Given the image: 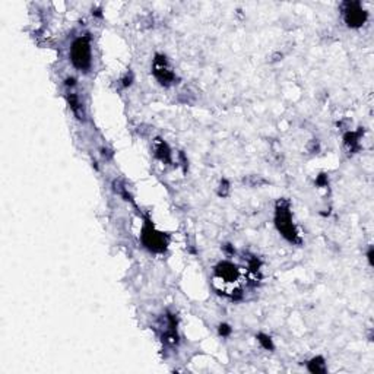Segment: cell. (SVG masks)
<instances>
[{
    "label": "cell",
    "mask_w": 374,
    "mask_h": 374,
    "mask_svg": "<svg viewBox=\"0 0 374 374\" xmlns=\"http://www.w3.org/2000/svg\"><path fill=\"white\" fill-rule=\"evenodd\" d=\"M276 225L278 230L282 232L284 237H286L288 240H296L297 238V231L294 228V225L291 222V214L288 210V208L280 206L276 212Z\"/></svg>",
    "instance_id": "3"
},
{
    "label": "cell",
    "mask_w": 374,
    "mask_h": 374,
    "mask_svg": "<svg viewBox=\"0 0 374 374\" xmlns=\"http://www.w3.org/2000/svg\"><path fill=\"white\" fill-rule=\"evenodd\" d=\"M310 370L313 373H323L324 372V364L323 362H318L316 364V361L313 360V362H310Z\"/></svg>",
    "instance_id": "7"
},
{
    "label": "cell",
    "mask_w": 374,
    "mask_h": 374,
    "mask_svg": "<svg viewBox=\"0 0 374 374\" xmlns=\"http://www.w3.org/2000/svg\"><path fill=\"white\" fill-rule=\"evenodd\" d=\"M366 19V14L362 10H348L346 12V22L352 26H358L364 22Z\"/></svg>",
    "instance_id": "6"
},
{
    "label": "cell",
    "mask_w": 374,
    "mask_h": 374,
    "mask_svg": "<svg viewBox=\"0 0 374 374\" xmlns=\"http://www.w3.org/2000/svg\"><path fill=\"white\" fill-rule=\"evenodd\" d=\"M70 54H72V63L75 64V68L80 70L88 69L91 64V46H90L88 38H78L72 46Z\"/></svg>",
    "instance_id": "2"
},
{
    "label": "cell",
    "mask_w": 374,
    "mask_h": 374,
    "mask_svg": "<svg viewBox=\"0 0 374 374\" xmlns=\"http://www.w3.org/2000/svg\"><path fill=\"white\" fill-rule=\"evenodd\" d=\"M145 243H146L148 247L154 248V250H161L164 247L162 237L158 232H154L152 230H146L145 231Z\"/></svg>",
    "instance_id": "5"
},
{
    "label": "cell",
    "mask_w": 374,
    "mask_h": 374,
    "mask_svg": "<svg viewBox=\"0 0 374 374\" xmlns=\"http://www.w3.org/2000/svg\"><path fill=\"white\" fill-rule=\"evenodd\" d=\"M154 69H155V75L156 78L164 84H167L170 82L171 79H172V74L170 72V69L167 68V63H166V60L162 58V57H160V58H156L155 60V66H154Z\"/></svg>",
    "instance_id": "4"
},
{
    "label": "cell",
    "mask_w": 374,
    "mask_h": 374,
    "mask_svg": "<svg viewBox=\"0 0 374 374\" xmlns=\"http://www.w3.org/2000/svg\"><path fill=\"white\" fill-rule=\"evenodd\" d=\"M214 280H215V285L221 284L224 291H228L226 294H232L240 280L238 268L234 266L232 263H221L220 266H216Z\"/></svg>",
    "instance_id": "1"
}]
</instances>
